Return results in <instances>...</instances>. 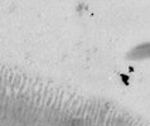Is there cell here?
<instances>
[{"label": "cell", "instance_id": "6da1fadb", "mask_svg": "<svg viewBox=\"0 0 150 126\" xmlns=\"http://www.w3.org/2000/svg\"><path fill=\"white\" fill-rule=\"evenodd\" d=\"M130 56L134 59H146V58H150V42L143 43L139 47H136L131 52Z\"/></svg>", "mask_w": 150, "mask_h": 126}]
</instances>
